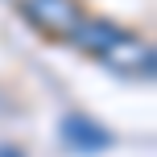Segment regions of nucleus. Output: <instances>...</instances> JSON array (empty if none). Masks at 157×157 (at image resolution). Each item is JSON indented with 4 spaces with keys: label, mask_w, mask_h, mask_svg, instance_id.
Listing matches in <instances>:
<instances>
[{
    "label": "nucleus",
    "mask_w": 157,
    "mask_h": 157,
    "mask_svg": "<svg viewBox=\"0 0 157 157\" xmlns=\"http://www.w3.org/2000/svg\"><path fill=\"white\" fill-rule=\"evenodd\" d=\"M99 66L112 71V75H124V78H153V71H157V50H153V41L145 37V33L124 29L108 50H103Z\"/></svg>",
    "instance_id": "nucleus-1"
},
{
    "label": "nucleus",
    "mask_w": 157,
    "mask_h": 157,
    "mask_svg": "<svg viewBox=\"0 0 157 157\" xmlns=\"http://www.w3.org/2000/svg\"><path fill=\"white\" fill-rule=\"evenodd\" d=\"M21 17L46 41H66L75 33V25L87 17V4L83 0H33V4L21 8Z\"/></svg>",
    "instance_id": "nucleus-2"
},
{
    "label": "nucleus",
    "mask_w": 157,
    "mask_h": 157,
    "mask_svg": "<svg viewBox=\"0 0 157 157\" xmlns=\"http://www.w3.org/2000/svg\"><path fill=\"white\" fill-rule=\"evenodd\" d=\"M58 136L71 153H108L116 145V132L108 124H99L95 116H87V112H66L58 120Z\"/></svg>",
    "instance_id": "nucleus-3"
},
{
    "label": "nucleus",
    "mask_w": 157,
    "mask_h": 157,
    "mask_svg": "<svg viewBox=\"0 0 157 157\" xmlns=\"http://www.w3.org/2000/svg\"><path fill=\"white\" fill-rule=\"evenodd\" d=\"M120 33H124V25H120L116 17L87 13L83 21L75 25V33L66 37V46H71V50H78L83 58H95V62H99V58H103V50H108L112 41L120 37Z\"/></svg>",
    "instance_id": "nucleus-4"
},
{
    "label": "nucleus",
    "mask_w": 157,
    "mask_h": 157,
    "mask_svg": "<svg viewBox=\"0 0 157 157\" xmlns=\"http://www.w3.org/2000/svg\"><path fill=\"white\" fill-rule=\"evenodd\" d=\"M0 157H25L21 145H0Z\"/></svg>",
    "instance_id": "nucleus-5"
},
{
    "label": "nucleus",
    "mask_w": 157,
    "mask_h": 157,
    "mask_svg": "<svg viewBox=\"0 0 157 157\" xmlns=\"http://www.w3.org/2000/svg\"><path fill=\"white\" fill-rule=\"evenodd\" d=\"M8 4H13L17 13H21V8H25V4H33V0H8Z\"/></svg>",
    "instance_id": "nucleus-6"
}]
</instances>
